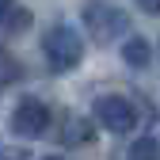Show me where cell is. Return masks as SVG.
I'll list each match as a JSON object with an SVG mask.
<instances>
[{
  "mask_svg": "<svg viewBox=\"0 0 160 160\" xmlns=\"http://www.w3.org/2000/svg\"><path fill=\"white\" fill-rule=\"evenodd\" d=\"M126 160H160V145H156V137H133V145H130Z\"/></svg>",
  "mask_w": 160,
  "mask_h": 160,
  "instance_id": "9c48e42d",
  "label": "cell"
},
{
  "mask_svg": "<svg viewBox=\"0 0 160 160\" xmlns=\"http://www.w3.org/2000/svg\"><path fill=\"white\" fill-rule=\"evenodd\" d=\"M80 19H84V27H88V34L95 42H114V38H122L130 31V15L122 8L107 4V0H88Z\"/></svg>",
  "mask_w": 160,
  "mask_h": 160,
  "instance_id": "7a4b0ae2",
  "label": "cell"
},
{
  "mask_svg": "<svg viewBox=\"0 0 160 160\" xmlns=\"http://www.w3.org/2000/svg\"><path fill=\"white\" fill-rule=\"evenodd\" d=\"M42 53H46L50 72H72L80 61H84V38H80V31L69 27V23H53L42 34Z\"/></svg>",
  "mask_w": 160,
  "mask_h": 160,
  "instance_id": "6da1fadb",
  "label": "cell"
},
{
  "mask_svg": "<svg viewBox=\"0 0 160 160\" xmlns=\"http://www.w3.org/2000/svg\"><path fill=\"white\" fill-rule=\"evenodd\" d=\"M92 111H95V122L111 133H133L137 126V107L126 95H99Z\"/></svg>",
  "mask_w": 160,
  "mask_h": 160,
  "instance_id": "3957f363",
  "label": "cell"
},
{
  "mask_svg": "<svg viewBox=\"0 0 160 160\" xmlns=\"http://www.w3.org/2000/svg\"><path fill=\"white\" fill-rule=\"evenodd\" d=\"M31 27V12L19 0H0V34H23Z\"/></svg>",
  "mask_w": 160,
  "mask_h": 160,
  "instance_id": "5b68a950",
  "label": "cell"
},
{
  "mask_svg": "<svg viewBox=\"0 0 160 160\" xmlns=\"http://www.w3.org/2000/svg\"><path fill=\"white\" fill-rule=\"evenodd\" d=\"M50 122H53L50 107L42 103V99H34V95L19 99L15 111H12V133H19L23 141H34V137H42V133L50 130Z\"/></svg>",
  "mask_w": 160,
  "mask_h": 160,
  "instance_id": "277c9868",
  "label": "cell"
},
{
  "mask_svg": "<svg viewBox=\"0 0 160 160\" xmlns=\"http://www.w3.org/2000/svg\"><path fill=\"white\" fill-rule=\"evenodd\" d=\"M42 160H61V156H42Z\"/></svg>",
  "mask_w": 160,
  "mask_h": 160,
  "instance_id": "8fae6325",
  "label": "cell"
},
{
  "mask_svg": "<svg viewBox=\"0 0 160 160\" xmlns=\"http://www.w3.org/2000/svg\"><path fill=\"white\" fill-rule=\"evenodd\" d=\"M92 141V126L84 118H65L61 126V145H88Z\"/></svg>",
  "mask_w": 160,
  "mask_h": 160,
  "instance_id": "52a82bcc",
  "label": "cell"
},
{
  "mask_svg": "<svg viewBox=\"0 0 160 160\" xmlns=\"http://www.w3.org/2000/svg\"><path fill=\"white\" fill-rule=\"evenodd\" d=\"M137 8H141L145 15H160V0H133Z\"/></svg>",
  "mask_w": 160,
  "mask_h": 160,
  "instance_id": "30bf717a",
  "label": "cell"
},
{
  "mask_svg": "<svg viewBox=\"0 0 160 160\" xmlns=\"http://www.w3.org/2000/svg\"><path fill=\"white\" fill-rule=\"evenodd\" d=\"M19 76H23V69H19V61H15V53L0 46V92H4V88H12V84H15Z\"/></svg>",
  "mask_w": 160,
  "mask_h": 160,
  "instance_id": "ba28073f",
  "label": "cell"
},
{
  "mask_svg": "<svg viewBox=\"0 0 160 160\" xmlns=\"http://www.w3.org/2000/svg\"><path fill=\"white\" fill-rule=\"evenodd\" d=\"M122 61H126L130 69H149V61H152L149 38H141V34H126V42H122Z\"/></svg>",
  "mask_w": 160,
  "mask_h": 160,
  "instance_id": "8992f818",
  "label": "cell"
}]
</instances>
